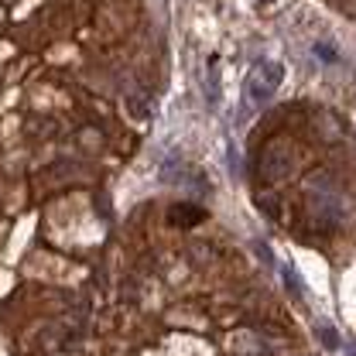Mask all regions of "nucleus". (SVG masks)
I'll return each instance as SVG.
<instances>
[{
	"mask_svg": "<svg viewBox=\"0 0 356 356\" xmlns=\"http://www.w3.org/2000/svg\"><path fill=\"white\" fill-rule=\"evenodd\" d=\"M346 350H350V356H356V346H353V343H346Z\"/></svg>",
	"mask_w": 356,
	"mask_h": 356,
	"instance_id": "nucleus-6",
	"label": "nucleus"
},
{
	"mask_svg": "<svg viewBox=\"0 0 356 356\" xmlns=\"http://www.w3.org/2000/svg\"><path fill=\"white\" fill-rule=\"evenodd\" d=\"M319 340H322L326 350H340V346H343V340H340V333H336L333 326H319Z\"/></svg>",
	"mask_w": 356,
	"mask_h": 356,
	"instance_id": "nucleus-3",
	"label": "nucleus"
},
{
	"mask_svg": "<svg viewBox=\"0 0 356 356\" xmlns=\"http://www.w3.org/2000/svg\"><path fill=\"white\" fill-rule=\"evenodd\" d=\"M192 343H195V340H175V343H171V350H175V356H195Z\"/></svg>",
	"mask_w": 356,
	"mask_h": 356,
	"instance_id": "nucleus-4",
	"label": "nucleus"
},
{
	"mask_svg": "<svg viewBox=\"0 0 356 356\" xmlns=\"http://www.w3.org/2000/svg\"><path fill=\"white\" fill-rule=\"evenodd\" d=\"M199 219H202V209H195V206H175V209H171V223L192 226V223H199Z\"/></svg>",
	"mask_w": 356,
	"mask_h": 356,
	"instance_id": "nucleus-2",
	"label": "nucleus"
},
{
	"mask_svg": "<svg viewBox=\"0 0 356 356\" xmlns=\"http://www.w3.org/2000/svg\"><path fill=\"white\" fill-rule=\"evenodd\" d=\"M285 82V65L281 62H261L250 75H247V99L254 103V106H264L274 93H278V86Z\"/></svg>",
	"mask_w": 356,
	"mask_h": 356,
	"instance_id": "nucleus-1",
	"label": "nucleus"
},
{
	"mask_svg": "<svg viewBox=\"0 0 356 356\" xmlns=\"http://www.w3.org/2000/svg\"><path fill=\"white\" fill-rule=\"evenodd\" d=\"M316 51H319L326 62H333V58H336V55H333V48H326V45H316Z\"/></svg>",
	"mask_w": 356,
	"mask_h": 356,
	"instance_id": "nucleus-5",
	"label": "nucleus"
}]
</instances>
